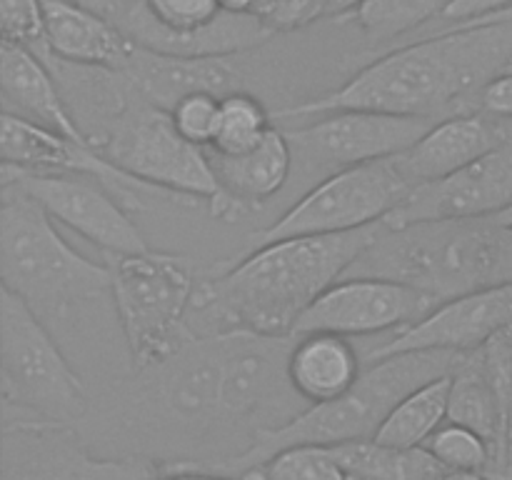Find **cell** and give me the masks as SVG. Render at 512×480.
Instances as JSON below:
<instances>
[{"label": "cell", "mask_w": 512, "mask_h": 480, "mask_svg": "<svg viewBox=\"0 0 512 480\" xmlns=\"http://www.w3.org/2000/svg\"><path fill=\"white\" fill-rule=\"evenodd\" d=\"M383 223L338 235H298L255 245L248 255L198 278L188 325L193 335L248 330L293 335L305 310L365 253Z\"/></svg>", "instance_id": "cell-2"}, {"label": "cell", "mask_w": 512, "mask_h": 480, "mask_svg": "<svg viewBox=\"0 0 512 480\" xmlns=\"http://www.w3.org/2000/svg\"><path fill=\"white\" fill-rule=\"evenodd\" d=\"M512 18V8L503 10V13H495V15H488V18H480V20H510ZM470 23H475V20H470ZM450 28V25H448Z\"/></svg>", "instance_id": "cell-43"}, {"label": "cell", "mask_w": 512, "mask_h": 480, "mask_svg": "<svg viewBox=\"0 0 512 480\" xmlns=\"http://www.w3.org/2000/svg\"><path fill=\"white\" fill-rule=\"evenodd\" d=\"M418 185L395 158L338 170L310 185L283 215L255 233V243L298 238V235H338L385 223Z\"/></svg>", "instance_id": "cell-9"}, {"label": "cell", "mask_w": 512, "mask_h": 480, "mask_svg": "<svg viewBox=\"0 0 512 480\" xmlns=\"http://www.w3.org/2000/svg\"><path fill=\"white\" fill-rule=\"evenodd\" d=\"M440 480H495L490 473L483 470H448Z\"/></svg>", "instance_id": "cell-41"}, {"label": "cell", "mask_w": 512, "mask_h": 480, "mask_svg": "<svg viewBox=\"0 0 512 480\" xmlns=\"http://www.w3.org/2000/svg\"><path fill=\"white\" fill-rule=\"evenodd\" d=\"M458 358L460 353H450V350H408V353L373 360L365 365L360 380L345 395L330 403L308 405L283 428L263 430L255 435L253 443L243 453L203 470L248 478L250 473L263 468L278 450L293 448V445L333 448V445L353 443V440L375 438L385 415L410 390L440 375H448Z\"/></svg>", "instance_id": "cell-4"}, {"label": "cell", "mask_w": 512, "mask_h": 480, "mask_svg": "<svg viewBox=\"0 0 512 480\" xmlns=\"http://www.w3.org/2000/svg\"><path fill=\"white\" fill-rule=\"evenodd\" d=\"M150 480H245L235 475L215 473V470L203 468H178V465H160V473Z\"/></svg>", "instance_id": "cell-37"}, {"label": "cell", "mask_w": 512, "mask_h": 480, "mask_svg": "<svg viewBox=\"0 0 512 480\" xmlns=\"http://www.w3.org/2000/svg\"><path fill=\"white\" fill-rule=\"evenodd\" d=\"M220 100L223 98L213 93H190L180 98L170 108V118H173L178 133L200 148H210L215 133H218Z\"/></svg>", "instance_id": "cell-32"}, {"label": "cell", "mask_w": 512, "mask_h": 480, "mask_svg": "<svg viewBox=\"0 0 512 480\" xmlns=\"http://www.w3.org/2000/svg\"><path fill=\"white\" fill-rule=\"evenodd\" d=\"M238 55L230 58H178L163 55L135 45L128 63L123 65V75L133 83L143 98L158 108L170 110L180 98L190 93H213L225 98L235 90H250L248 75L233 63Z\"/></svg>", "instance_id": "cell-20"}, {"label": "cell", "mask_w": 512, "mask_h": 480, "mask_svg": "<svg viewBox=\"0 0 512 480\" xmlns=\"http://www.w3.org/2000/svg\"><path fill=\"white\" fill-rule=\"evenodd\" d=\"M453 0H363L353 13L333 20L350 25L370 48L390 45L398 38L423 33L443 18Z\"/></svg>", "instance_id": "cell-27"}, {"label": "cell", "mask_w": 512, "mask_h": 480, "mask_svg": "<svg viewBox=\"0 0 512 480\" xmlns=\"http://www.w3.org/2000/svg\"><path fill=\"white\" fill-rule=\"evenodd\" d=\"M480 113L495 120H512V70H505L480 93Z\"/></svg>", "instance_id": "cell-36"}, {"label": "cell", "mask_w": 512, "mask_h": 480, "mask_svg": "<svg viewBox=\"0 0 512 480\" xmlns=\"http://www.w3.org/2000/svg\"><path fill=\"white\" fill-rule=\"evenodd\" d=\"M360 275L413 285L438 303L512 283V225L498 218L383 223L343 278Z\"/></svg>", "instance_id": "cell-3"}, {"label": "cell", "mask_w": 512, "mask_h": 480, "mask_svg": "<svg viewBox=\"0 0 512 480\" xmlns=\"http://www.w3.org/2000/svg\"><path fill=\"white\" fill-rule=\"evenodd\" d=\"M508 70H512V63H510V68H508Z\"/></svg>", "instance_id": "cell-46"}, {"label": "cell", "mask_w": 512, "mask_h": 480, "mask_svg": "<svg viewBox=\"0 0 512 480\" xmlns=\"http://www.w3.org/2000/svg\"><path fill=\"white\" fill-rule=\"evenodd\" d=\"M500 128H503L505 140H510L512 143V120H500Z\"/></svg>", "instance_id": "cell-44"}, {"label": "cell", "mask_w": 512, "mask_h": 480, "mask_svg": "<svg viewBox=\"0 0 512 480\" xmlns=\"http://www.w3.org/2000/svg\"><path fill=\"white\" fill-rule=\"evenodd\" d=\"M430 125L433 120L373 110H330L280 128L293 153V173L318 183L338 170L405 153L428 133Z\"/></svg>", "instance_id": "cell-11"}, {"label": "cell", "mask_w": 512, "mask_h": 480, "mask_svg": "<svg viewBox=\"0 0 512 480\" xmlns=\"http://www.w3.org/2000/svg\"><path fill=\"white\" fill-rule=\"evenodd\" d=\"M365 370V358L353 338L338 333L293 335L288 355V378L295 393L308 405L330 403L348 393Z\"/></svg>", "instance_id": "cell-24"}, {"label": "cell", "mask_w": 512, "mask_h": 480, "mask_svg": "<svg viewBox=\"0 0 512 480\" xmlns=\"http://www.w3.org/2000/svg\"><path fill=\"white\" fill-rule=\"evenodd\" d=\"M508 8H512V0H453L450 8L443 13V18H440L438 23L430 25V28H425L423 35L433 33V30H440V28H448V25H460V23H470V20L488 18V15L503 13V10Z\"/></svg>", "instance_id": "cell-35"}, {"label": "cell", "mask_w": 512, "mask_h": 480, "mask_svg": "<svg viewBox=\"0 0 512 480\" xmlns=\"http://www.w3.org/2000/svg\"><path fill=\"white\" fill-rule=\"evenodd\" d=\"M245 480H353L333 450L323 445H293L278 450Z\"/></svg>", "instance_id": "cell-30"}, {"label": "cell", "mask_w": 512, "mask_h": 480, "mask_svg": "<svg viewBox=\"0 0 512 480\" xmlns=\"http://www.w3.org/2000/svg\"><path fill=\"white\" fill-rule=\"evenodd\" d=\"M98 150L135 180L195 205H210L220 193L208 150L185 140L170 110L150 103L135 88L128 105L100 135Z\"/></svg>", "instance_id": "cell-8"}, {"label": "cell", "mask_w": 512, "mask_h": 480, "mask_svg": "<svg viewBox=\"0 0 512 480\" xmlns=\"http://www.w3.org/2000/svg\"><path fill=\"white\" fill-rule=\"evenodd\" d=\"M512 205V143L473 160L465 168L440 180L418 185L393 215L385 218L388 228H400L425 220L498 218Z\"/></svg>", "instance_id": "cell-17"}, {"label": "cell", "mask_w": 512, "mask_h": 480, "mask_svg": "<svg viewBox=\"0 0 512 480\" xmlns=\"http://www.w3.org/2000/svg\"><path fill=\"white\" fill-rule=\"evenodd\" d=\"M498 220H500V223H505V225H512V205L508 210H505V213L498 215Z\"/></svg>", "instance_id": "cell-45"}, {"label": "cell", "mask_w": 512, "mask_h": 480, "mask_svg": "<svg viewBox=\"0 0 512 480\" xmlns=\"http://www.w3.org/2000/svg\"><path fill=\"white\" fill-rule=\"evenodd\" d=\"M218 3H220V10H223V13L253 15L258 0H218Z\"/></svg>", "instance_id": "cell-40"}, {"label": "cell", "mask_w": 512, "mask_h": 480, "mask_svg": "<svg viewBox=\"0 0 512 480\" xmlns=\"http://www.w3.org/2000/svg\"><path fill=\"white\" fill-rule=\"evenodd\" d=\"M208 158L220 188L218 198L210 203V213L225 223H235L240 215L260 210L268 200L278 198L293 178V153L280 125L265 135L263 143L245 153L208 150Z\"/></svg>", "instance_id": "cell-19"}, {"label": "cell", "mask_w": 512, "mask_h": 480, "mask_svg": "<svg viewBox=\"0 0 512 480\" xmlns=\"http://www.w3.org/2000/svg\"><path fill=\"white\" fill-rule=\"evenodd\" d=\"M78 3L88 5V8L98 10L100 15H105V18H110L115 23V18L120 15V10H123L125 0H78Z\"/></svg>", "instance_id": "cell-39"}, {"label": "cell", "mask_w": 512, "mask_h": 480, "mask_svg": "<svg viewBox=\"0 0 512 480\" xmlns=\"http://www.w3.org/2000/svg\"><path fill=\"white\" fill-rule=\"evenodd\" d=\"M425 448L445 465V470H483L495 473V450L478 430L448 420Z\"/></svg>", "instance_id": "cell-31"}, {"label": "cell", "mask_w": 512, "mask_h": 480, "mask_svg": "<svg viewBox=\"0 0 512 480\" xmlns=\"http://www.w3.org/2000/svg\"><path fill=\"white\" fill-rule=\"evenodd\" d=\"M448 420L478 430L495 450V473L498 478L500 458L505 440V413L498 393L493 388L485 360L478 350L460 353L458 363L450 370V405Z\"/></svg>", "instance_id": "cell-25"}, {"label": "cell", "mask_w": 512, "mask_h": 480, "mask_svg": "<svg viewBox=\"0 0 512 480\" xmlns=\"http://www.w3.org/2000/svg\"><path fill=\"white\" fill-rule=\"evenodd\" d=\"M512 325V283L473 290L440 303L410 328L388 335L383 343L363 353L365 365L408 350H450L470 353L478 350Z\"/></svg>", "instance_id": "cell-18"}, {"label": "cell", "mask_w": 512, "mask_h": 480, "mask_svg": "<svg viewBox=\"0 0 512 480\" xmlns=\"http://www.w3.org/2000/svg\"><path fill=\"white\" fill-rule=\"evenodd\" d=\"M0 93H3L5 113L23 115L65 138L90 143L75 120L53 70L35 50L8 40L0 43Z\"/></svg>", "instance_id": "cell-22"}, {"label": "cell", "mask_w": 512, "mask_h": 480, "mask_svg": "<svg viewBox=\"0 0 512 480\" xmlns=\"http://www.w3.org/2000/svg\"><path fill=\"white\" fill-rule=\"evenodd\" d=\"M158 460L100 458L90 453L75 425L48 420H3V478L0 480H150Z\"/></svg>", "instance_id": "cell-14"}, {"label": "cell", "mask_w": 512, "mask_h": 480, "mask_svg": "<svg viewBox=\"0 0 512 480\" xmlns=\"http://www.w3.org/2000/svg\"><path fill=\"white\" fill-rule=\"evenodd\" d=\"M135 405L153 415V423L208 440L223 433V338L193 335L160 365L138 373ZM210 443V440H208Z\"/></svg>", "instance_id": "cell-12"}, {"label": "cell", "mask_w": 512, "mask_h": 480, "mask_svg": "<svg viewBox=\"0 0 512 480\" xmlns=\"http://www.w3.org/2000/svg\"><path fill=\"white\" fill-rule=\"evenodd\" d=\"M0 33L8 43L38 50L45 43V0H0Z\"/></svg>", "instance_id": "cell-34"}, {"label": "cell", "mask_w": 512, "mask_h": 480, "mask_svg": "<svg viewBox=\"0 0 512 480\" xmlns=\"http://www.w3.org/2000/svg\"><path fill=\"white\" fill-rule=\"evenodd\" d=\"M0 183H13L38 200L53 220L98 245L108 258L150 250L130 210L95 178L70 173H33L0 165Z\"/></svg>", "instance_id": "cell-15"}, {"label": "cell", "mask_w": 512, "mask_h": 480, "mask_svg": "<svg viewBox=\"0 0 512 480\" xmlns=\"http://www.w3.org/2000/svg\"><path fill=\"white\" fill-rule=\"evenodd\" d=\"M0 278L40 315L110 298V263H95L68 243L43 205L0 183Z\"/></svg>", "instance_id": "cell-5"}, {"label": "cell", "mask_w": 512, "mask_h": 480, "mask_svg": "<svg viewBox=\"0 0 512 480\" xmlns=\"http://www.w3.org/2000/svg\"><path fill=\"white\" fill-rule=\"evenodd\" d=\"M135 43L118 23L78 0H45V43L35 53L73 65L120 70Z\"/></svg>", "instance_id": "cell-21"}, {"label": "cell", "mask_w": 512, "mask_h": 480, "mask_svg": "<svg viewBox=\"0 0 512 480\" xmlns=\"http://www.w3.org/2000/svg\"><path fill=\"white\" fill-rule=\"evenodd\" d=\"M512 63V18L450 25L393 45L318 98L273 110L293 123L330 110H373L438 120L478 113L480 93Z\"/></svg>", "instance_id": "cell-1"}, {"label": "cell", "mask_w": 512, "mask_h": 480, "mask_svg": "<svg viewBox=\"0 0 512 480\" xmlns=\"http://www.w3.org/2000/svg\"><path fill=\"white\" fill-rule=\"evenodd\" d=\"M275 128V118L268 105L253 90H235L220 100L218 133L208 150L215 153H245L265 140Z\"/></svg>", "instance_id": "cell-29"}, {"label": "cell", "mask_w": 512, "mask_h": 480, "mask_svg": "<svg viewBox=\"0 0 512 480\" xmlns=\"http://www.w3.org/2000/svg\"><path fill=\"white\" fill-rule=\"evenodd\" d=\"M0 380L3 420L75 425L88 413V390L45 328L43 315L0 288Z\"/></svg>", "instance_id": "cell-6"}, {"label": "cell", "mask_w": 512, "mask_h": 480, "mask_svg": "<svg viewBox=\"0 0 512 480\" xmlns=\"http://www.w3.org/2000/svg\"><path fill=\"white\" fill-rule=\"evenodd\" d=\"M438 300L413 285L388 278H340L295 325V333H338L345 338L398 333L438 308Z\"/></svg>", "instance_id": "cell-16"}, {"label": "cell", "mask_w": 512, "mask_h": 480, "mask_svg": "<svg viewBox=\"0 0 512 480\" xmlns=\"http://www.w3.org/2000/svg\"><path fill=\"white\" fill-rule=\"evenodd\" d=\"M495 480H512V398L508 405V418H505V440H503V458H500V470Z\"/></svg>", "instance_id": "cell-38"}, {"label": "cell", "mask_w": 512, "mask_h": 480, "mask_svg": "<svg viewBox=\"0 0 512 480\" xmlns=\"http://www.w3.org/2000/svg\"><path fill=\"white\" fill-rule=\"evenodd\" d=\"M450 373L428 380L410 390L388 415L375 433V440L398 448H425L428 440L448 423Z\"/></svg>", "instance_id": "cell-28"}, {"label": "cell", "mask_w": 512, "mask_h": 480, "mask_svg": "<svg viewBox=\"0 0 512 480\" xmlns=\"http://www.w3.org/2000/svg\"><path fill=\"white\" fill-rule=\"evenodd\" d=\"M505 140L500 120L485 113L450 115L430 125L428 133L398 155L400 165L415 185L440 180L473 160L483 158Z\"/></svg>", "instance_id": "cell-23"}, {"label": "cell", "mask_w": 512, "mask_h": 480, "mask_svg": "<svg viewBox=\"0 0 512 480\" xmlns=\"http://www.w3.org/2000/svg\"><path fill=\"white\" fill-rule=\"evenodd\" d=\"M333 0H258L255 13L275 35L298 33L320 20H330Z\"/></svg>", "instance_id": "cell-33"}, {"label": "cell", "mask_w": 512, "mask_h": 480, "mask_svg": "<svg viewBox=\"0 0 512 480\" xmlns=\"http://www.w3.org/2000/svg\"><path fill=\"white\" fill-rule=\"evenodd\" d=\"M360 3H363V0H333V8H330V20H338V18H343V15L353 13Z\"/></svg>", "instance_id": "cell-42"}, {"label": "cell", "mask_w": 512, "mask_h": 480, "mask_svg": "<svg viewBox=\"0 0 512 480\" xmlns=\"http://www.w3.org/2000/svg\"><path fill=\"white\" fill-rule=\"evenodd\" d=\"M223 338V425L245 440L263 430L283 428L308 408L288 378L293 335H258L248 330L220 333Z\"/></svg>", "instance_id": "cell-10"}, {"label": "cell", "mask_w": 512, "mask_h": 480, "mask_svg": "<svg viewBox=\"0 0 512 480\" xmlns=\"http://www.w3.org/2000/svg\"><path fill=\"white\" fill-rule=\"evenodd\" d=\"M0 158H3L0 165L33 170V173L88 175L103 183L128 210H145L163 203L195 205L180 195L135 180L133 175L110 163L93 143L65 138L45 125L5 110L0 118Z\"/></svg>", "instance_id": "cell-13"}, {"label": "cell", "mask_w": 512, "mask_h": 480, "mask_svg": "<svg viewBox=\"0 0 512 480\" xmlns=\"http://www.w3.org/2000/svg\"><path fill=\"white\" fill-rule=\"evenodd\" d=\"M330 450L353 480H440L448 473L428 448H398L368 438Z\"/></svg>", "instance_id": "cell-26"}, {"label": "cell", "mask_w": 512, "mask_h": 480, "mask_svg": "<svg viewBox=\"0 0 512 480\" xmlns=\"http://www.w3.org/2000/svg\"><path fill=\"white\" fill-rule=\"evenodd\" d=\"M113 273V300L120 333L128 345L135 373L178 353L190 338L188 318L198 278L180 255L145 253L108 258Z\"/></svg>", "instance_id": "cell-7"}]
</instances>
